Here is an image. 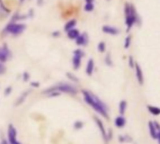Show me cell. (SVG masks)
I'll return each instance as SVG.
<instances>
[{"instance_id":"cell-1","label":"cell","mask_w":160,"mask_h":144,"mask_svg":"<svg viewBox=\"0 0 160 144\" xmlns=\"http://www.w3.org/2000/svg\"><path fill=\"white\" fill-rule=\"evenodd\" d=\"M82 93L84 101L90 107H92L98 113H99L103 117L109 118V109H108L107 105L98 96H96L95 94H93L89 91H86V90H82Z\"/></svg>"},{"instance_id":"cell-2","label":"cell","mask_w":160,"mask_h":144,"mask_svg":"<svg viewBox=\"0 0 160 144\" xmlns=\"http://www.w3.org/2000/svg\"><path fill=\"white\" fill-rule=\"evenodd\" d=\"M51 92H59V93H67V94H70V95H75L77 94V88L75 86H73L72 84L69 83H58L56 85H54L53 87H51L48 90H45L44 93H51Z\"/></svg>"},{"instance_id":"cell-3","label":"cell","mask_w":160,"mask_h":144,"mask_svg":"<svg viewBox=\"0 0 160 144\" xmlns=\"http://www.w3.org/2000/svg\"><path fill=\"white\" fill-rule=\"evenodd\" d=\"M125 13H126V23H127L128 31H129V29L133 26V24L137 20V14L134 7L129 4H126Z\"/></svg>"},{"instance_id":"cell-4","label":"cell","mask_w":160,"mask_h":144,"mask_svg":"<svg viewBox=\"0 0 160 144\" xmlns=\"http://www.w3.org/2000/svg\"><path fill=\"white\" fill-rule=\"evenodd\" d=\"M26 26L23 23H19V22H9L6 28L5 31L8 32V34L14 35V36H18L21 35L24 30H25Z\"/></svg>"},{"instance_id":"cell-5","label":"cell","mask_w":160,"mask_h":144,"mask_svg":"<svg viewBox=\"0 0 160 144\" xmlns=\"http://www.w3.org/2000/svg\"><path fill=\"white\" fill-rule=\"evenodd\" d=\"M8 144H21L20 142L17 141V130L12 125L8 126Z\"/></svg>"},{"instance_id":"cell-6","label":"cell","mask_w":160,"mask_h":144,"mask_svg":"<svg viewBox=\"0 0 160 144\" xmlns=\"http://www.w3.org/2000/svg\"><path fill=\"white\" fill-rule=\"evenodd\" d=\"M95 121H96V123H97V125H98V129H99V131H100V133H101L102 138H103L104 141L107 142L109 141V139H108V135H107V132H106V128H105V127H104L102 121H101L100 119L97 118V117L95 118Z\"/></svg>"},{"instance_id":"cell-7","label":"cell","mask_w":160,"mask_h":144,"mask_svg":"<svg viewBox=\"0 0 160 144\" xmlns=\"http://www.w3.org/2000/svg\"><path fill=\"white\" fill-rule=\"evenodd\" d=\"M148 126H149V131H150V135H151V137H152L153 139H155V140L159 141L160 131L156 128V127H155V125H154L153 121H150V122H149V124H148Z\"/></svg>"},{"instance_id":"cell-8","label":"cell","mask_w":160,"mask_h":144,"mask_svg":"<svg viewBox=\"0 0 160 144\" xmlns=\"http://www.w3.org/2000/svg\"><path fill=\"white\" fill-rule=\"evenodd\" d=\"M88 41H89V38H88V34L87 33H83V34H80L78 36V37L75 39V42L77 45L79 46H85L88 44Z\"/></svg>"},{"instance_id":"cell-9","label":"cell","mask_w":160,"mask_h":144,"mask_svg":"<svg viewBox=\"0 0 160 144\" xmlns=\"http://www.w3.org/2000/svg\"><path fill=\"white\" fill-rule=\"evenodd\" d=\"M102 31L106 34H109V35H112V36H116L119 34V29L116 28V27H113V26H111V25H104L102 27Z\"/></svg>"},{"instance_id":"cell-10","label":"cell","mask_w":160,"mask_h":144,"mask_svg":"<svg viewBox=\"0 0 160 144\" xmlns=\"http://www.w3.org/2000/svg\"><path fill=\"white\" fill-rule=\"evenodd\" d=\"M10 56V52L7 47L0 48V63H4Z\"/></svg>"},{"instance_id":"cell-11","label":"cell","mask_w":160,"mask_h":144,"mask_svg":"<svg viewBox=\"0 0 160 144\" xmlns=\"http://www.w3.org/2000/svg\"><path fill=\"white\" fill-rule=\"evenodd\" d=\"M134 67H135V69H136V77H137V80H138L139 83H140L141 85H142V84H143V80H144L142 70V68H141V67H140L139 64H135Z\"/></svg>"},{"instance_id":"cell-12","label":"cell","mask_w":160,"mask_h":144,"mask_svg":"<svg viewBox=\"0 0 160 144\" xmlns=\"http://www.w3.org/2000/svg\"><path fill=\"white\" fill-rule=\"evenodd\" d=\"M126 123H127V121H126V118L124 117V115H120V116L116 117L115 120H114V125L118 128L124 127L126 126Z\"/></svg>"},{"instance_id":"cell-13","label":"cell","mask_w":160,"mask_h":144,"mask_svg":"<svg viewBox=\"0 0 160 144\" xmlns=\"http://www.w3.org/2000/svg\"><path fill=\"white\" fill-rule=\"evenodd\" d=\"M94 68H95V62L92 58H90L87 62V66H86V68H85V71H86V74L88 76H91L94 72Z\"/></svg>"},{"instance_id":"cell-14","label":"cell","mask_w":160,"mask_h":144,"mask_svg":"<svg viewBox=\"0 0 160 144\" xmlns=\"http://www.w3.org/2000/svg\"><path fill=\"white\" fill-rule=\"evenodd\" d=\"M72 64H73V67L74 69H78L81 67L82 64V57L78 56V55H74L73 59H72Z\"/></svg>"},{"instance_id":"cell-15","label":"cell","mask_w":160,"mask_h":144,"mask_svg":"<svg viewBox=\"0 0 160 144\" xmlns=\"http://www.w3.org/2000/svg\"><path fill=\"white\" fill-rule=\"evenodd\" d=\"M76 24H77V21L75 20V19H71V20H69L67 23H66V25H65V31H69L70 29H73L75 26H76Z\"/></svg>"},{"instance_id":"cell-16","label":"cell","mask_w":160,"mask_h":144,"mask_svg":"<svg viewBox=\"0 0 160 144\" xmlns=\"http://www.w3.org/2000/svg\"><path fill=\"white\" fill-rule=\"evenodd\" d=\"M67 34H68V37L69 38H71V39H76V38L78 37V36L80 35V32H79V30L73 28V29H70L69 31H68Z\"/></svg>"},{"instance_id":"cell-17","label":"cell","mask_w":160,"mask_h":144,"mask_svg":"<svg viewBox=\"0 0 160 144\" xmlns=\"http://www.w3.org/2000/svg\"><path fill=\"white\" fill-rule=\"evenodd\" d=\"M127 107H128V103L126 100H121L120 104H119V112L121 115H124L126 111H127Z\"/></svg>"},{"instance_id":"cell-18","label":"cell","mask_w":160,"mask_h":144,"mask_svg":"<svg viewBox=\"0 0 160 144\" xmlns=\"http://www.w3.org/2000/svg\"><path fill=\"white\" fill-rule=\"evenodd\" d=\"M148 110L154 115H159L160 114V109L156 106H148Z\"/></svg>"},{"instance_id":"cell-19","label":"cell","mask_w":160,"mask_h":144,"mask_svg":"<svg viewBox=\"0 0 160 144\" xmlns=\"http://www.w3.org/2000/svg\"><path fill=\"white\" fill-rule=\"evenodd\" d=\"M29 94V92H26V93H23L20 97H19V99L17 100V102H16V106H18V105H21L23 101H24V99L26 98V97H27V95Z\"/></svg>"},{"instance_id":"cell-20","label":"cell","mask_w":160,"mask_h":144,"mask_svg":"<svg viewBox=\"0 0 160 144\" xmlns=\"http://www.w3.org/2000/svg\"><path fill=\"white\" fill-rule=\"evenodd\" d=\"M105 50H106V44H105V42L104 41H100L98 43V51L99 52H104Z\"/></svg>"},{"instance_id":"cell-21","label":"cell","mask_w":160,"mask_h":144,"mask_svg":"<svg viewBox=\"0 0 160 144\" xmlns=\"http://www.w3.org/2000/svg\"><path fill=\"white\" fill-rule=\"evenodd\" d=\"M94 8H95V6H94V4L86 3V4L84 5V10H85V11H87V12H90V11L94 10Z\"/></svg>"},{"instance_id":"cell-22","label":"cell","mask_w":160,"mask_h":144,"mask_svg":"<svg viewBox=\"0 0 160 144\" xmlns=\"http://www.w3.org/2000/svg\"><path fill=\"white\" fill-rule=\"evenodd\" d=\"M105 63H106V65L109 66V67H112V66L113 65V64H112V56H111L110 53H108V54L106 55V57H105Z\"/></svg>"},{"instance_id":"cell-23","label":"cell","mask_w":160,"mask_h":144,"mask_svg":"<svg viewBox=\"0 0 160 144\" xmlns=\"http://www.w3.org/2000/svg\"><path fill=\"white\" fill-rule=\"evenodd\" d=\"M83 127V123L82 121H76L74 123V128L75 129H81Z\"/></svg>"},{"instance_id":"cell-24","label":"cell","mask_w":160,"mask_h":144,"mask_svg":"<svg viewBox=\"0 0 160 144\" xmlns=\"http://www.w3.org/2000/svg\"><path fill=\"white\" fill-rule=\"evenodd\" d=\"M130 42H131V37L128 36L126 38V41H125V48L126 49H128L130 47Z\"/></svg>"},{"instance_id":"cell-25","label":"cell","mask_w":160,"mask_h":144,"mask_svg":"<svg viewBox=\"0 0 160 144\" xmlns=\"http://www.w3.org/2000/svg\"><path fill=\"white\" fill-rule=\"evenodd\" d=\"M74 55H78V56H80V57H82V56L84 55V52H83V51H82L81 49H77V50L74 51Z\"/></svg>"},{"instance_id":"cell-26","label":"cell","mask_w":160,"mask_h":144,"mask_svg":"<svg viewBox=\"0 0 160 144\" xmlns=\"http://www.w3.org/2000/svg\"><path fill=\"white\" fill-rule=\"evenodd\" d=\"M67 76H68V78L69 79V80H71V81H73V82H79V80H78V78H76L73 74H71V73H67Z\"/></svg>"},{"instance_id":"cell-27","label":"cell","mask_w":160,"mask_h":144,"mask_svg":"<svg viewBox=\"0 0 160 144\" xmlns=\"http://www.w3.org/2000/svg\"><path fill=\"white\" fill-rule=\"evenodd\" d=\"M29 78H30V76H29L28 72H24V73L22 74V79H23L24 82H27V81L29 80Z\"/></svg>"},{"instance_id":"cell-28","label":"cell","mask_w":160,"mask_h":144,"mask_svg":"<svg viewBox=\"0 0 160 144\" xmlns=\"http://www.w3.org/2000/svg\"><path fill=\"white\" fill-rule=\"evenodd\" d=\"M6 72V67L5 66L3 65V63H0V75L1 74H4Z\"/></svg>"},{"instance_id":"cell-29","label":"cell","mask_w":160,"mask_h":144,"mask_svg":"<svg viewBox=\"0 0 160 144\" xmlns=\"http://www.w3.org/2000/svg\"><path fill=\"white\" fill-rule=\"evenodd\" d=\"M11 90H12V89H11V87H10V86L7 87V88H6V90H5V96H8V95L11 93Z\"/></svg>"},{"instance_id":"cell-30","label":"cell","mask_w":160,"mask_h":144,"mask_svg":"<svg viewBox=\"0 0 160 144\" xmlns=\"http://www.w3.org/2000/svg\"><path fill=\"white\" fill-rule=\"evenodd\" d=\"M129 66H130V67H134V66H135L134 61H133V57H132V56L129 57Z\"/></svg>"},{"instance_id":"cell-31","label":"cell","mask_w":160,"mask_h":144,"mask_svg":"<svg viewBox=\"0 0 160 144\" xmlns=\"http://www.w3.org/2000/svg\"><path fill=\"white\" fill-rule=\"evenodd\" d=\"M31 85L34 86V87H38V82H32Z\"/></svg>"},{"instance_id":"cell-32","label":"cell","mask_w":160,"mask_h":144,"mask_svg":"<svg viewBox=\"0 0 160 144\" xmlns=\"http://www.w3.org/2000/svg\"><path fill=\"white\" fill-rule=\"evenodd\" d=\"M86 3H90V4H93L94 3V0H85Z\"/></svg>"},{"instance_id":"cell-33","label":"cell","mask_w":160,"mask_h":144,"mask_svg":"<svg viewBox=\"0 0 160 144\" xmlns=\"http://www.w3.org/2000/svg\"><path fill=\"white\" fill-rule=\"evenodd\" d=\"M0 144H8V142H7V141H5V140H3L2 142H1V143Z\"/></svg>"},{"instance_id":"cell-34","label":"cell","mask_w":160,"mask_h":144,"mask_svg":"<svg viewBox=\"0 0 160 144\" xmlns=\"http://www.w3.org/2000/svg\"><path fill=\"white\" fill-rule=\"evenodd\" d=\"M52 36H59V33H58V31H56V33H53V34H52Z\"/></svg>"},{"instance_id":"cell-35","label":"cell","mask_w":160,"mask_h":144,"mask_svg":"<svg viewBox=\"0 0 160 144\" xmlns=\"http://www.w3.org/2000/svg\"><path fill=\"white\" fill-rule=\"evenodd\" d=\"M22 1H23V0H21V2H22Z\"/></svg>"},{"instance_id":"cell-36","label":"cell","mask_w":160,"mask_h":144,"mask_svg":"<svg viewBox=\"0 0 160 144\" xmlns=\"http://www.w3.org/2000/svg\"><path fill=\"white\" fill-rule=\"evenodd\" d=\"M0 2H1V0H0Z\"/></svg>"},{"instance_id":"cell-37","label":"cell","mask_w":160,"mask_h":144,"mask_svg":"<svg viewBox=\"0 0 160 144\" xmlns=\"http://www.w3.org/2000/svg\"><path fill=\"white\" fill-rule=\"evenodd\" d=\"M108 1H109V0H108Z\"/></svg>"}]
</instances>
